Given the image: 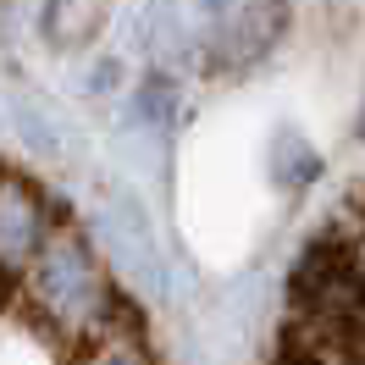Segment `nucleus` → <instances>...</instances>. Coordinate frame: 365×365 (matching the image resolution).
<instances>
[{"label":"nucleus","mask_w":365,"mask_h":365,"mask_svg":"<svg viewBox=\"0 0 365 365\" xmlns=\"http://www.w3.org/2000/svg\"><path fill=\"white\" fill-rule=\"evenodd\" d=\"M28 288L39 299V310L50 321L72 327V332L100 327L106 310H111L106 272H100V260L89 255V244L78 232H45V244L28 260Z\"/></svg>","instance_id":"1"},{"label":"nucleus","mask_w":365,"mask_h":365,"mask_svg":"<svg viewBox=\"0 0 365 365\" xmlns=\"http://www.w3.org/2000/svg\"><path fill=\"white\" fill-rule=\"evenodd\" d=\"M282 34H288V0H244L216 39V67L244 72L255 61H266L282 45Z\"/></svg>","instance_id":"2"},{"label":"nucleus","mask_w":365,"mask_h":365,"mask_svg":"<svg viewBox=\"0 0 365 365\" xmlns=\"http://www.w3.org/2000/svg\"><path fill=\"white\" fill-rule=\"evenodd\" d=\"M45 200L28 188L23 178L0 172V266L6 272H23L34 250L45 244Z\"/></svg>","instance_id":"3"},{"label":"nucleus","mask_w":365,"mask_h":365,"mask_svg":"<svg viewBox=\"0 0 365 365\" xmlns=\"http://www.w3.org/2000/svg\"><path fill=\"white\" fill-rule=\"evenodd\" d=\"M111 0H50L45 6V39L56 50H83L106 28Z\"/></svg>","instance_id":"4"},{"label":"nucleus","mask_w":365,"mask_h":365,"mask_svg":"<svg viewBox=\"0 0 365 365\" xmlns=\"http://www.w3.org/2000/svg\"><path fill=\"white\" fill-rule=\"evenodd\" d=\"M89 365H144V354H138L133 343H106V349H100Z\"/></svg>","instance_id":"5"},{"label":"nucleus","mask_w":365,"mask_h":365,"mask_svg":"<svg viewBox=\"0 0 365 365\" xmlns=\"http://www.w3.org/2000/svg\"><path fill=\"white\" fill-rule=\"evenodd\" d=\"M210 6H216V11H222V6H227V0H210Z\"/></svg>","instance_id":"6"}]
</instances>
